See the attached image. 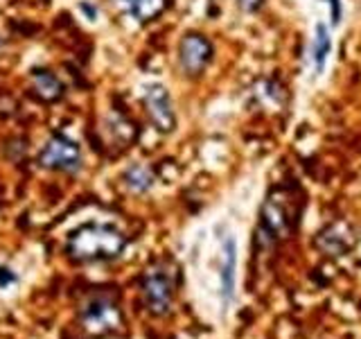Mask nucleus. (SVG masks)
Wrapping results in <instances>:
<instances>
[{"instance_id":"obj_12","label":"nucleus","mask_w":361,"mask_h":339,"mask_svg":"<svg viewBox=\"0 0 361 339\" xmlns=\"http://www.w3.org/2000/svg\"><path fill=\"white\" fill-rule=\"evenodd\" d=\"M16 280V276L11 274L9 269H3L0 267V285H7V282H14Z\"/></svg>"},{"instance_id":"obj_10","label":"nucleus","mask_w":361,"mask_h":339,"mask_svg":"<svg viewBox=\"0 0 361 339\" xmlns=\"http://www.w3.org/2000/svg\"><path fill=\"white\" fill-rule=\"evenodd\" d=\"M124 181H127V186L131 188V190H135V192H142V190H147V188H152V184H154V177H152V172L147 167H142V165H133L127 174H124Z\"/></svg>"},{"instance_id":"obj_13","label":"nucleus","mask_w":361,"mask_h":339,"mask_svg":"<svg viewBox=\"0 0 361 339\" xmlns=\"http://www.w3.org/2000/svg\"><path fill=\"white\" fill-rule=\"evenodd\" d=\"M330 5L334 9V20H336V16H338V0H330Z\"/></svg>"},{"instance_id":"obj_9","label":"nucleus","mask_w":361,"mask_h":339,"mask_svg":"<svg viewBox=\"0 0 361 339\" xmlns=\"http://www.w3.org/2000/svg\"><path fill=\"white\" fill-rule=\"evenodd\" d=\"M84 319L90 323L88 328H97L99 331V323H104V328H113V323L118 321V314L116 308L106 301H93L88 303V308L84 312Z\"/></svg>"},{"instance_id":"obj_5","label":"nucleus","mask_w":361,"mask_h":339,"mask_svg":"<svg viewBox=\"0 0 361 339\" xmlns=\"http://www.w3.org/2000/svg\"><path fill=\"white\" fill-rule=\"evenodd\" d=\"M145 109H147V116H149L152 124L158 131L169 133L176 127V111H174L172 97H169L165 86L154 84V86L147 88Z\"/></svg>"},{"instance_id":"obj_4","label":"nucleus","mask_w":361,"mask_h":339,"mask_svg":"<svg viewBox=\"0 0 361 339\" xmlns=\"http://www.w3.org/2000/svg\"><path fill=\"white\" fill-rule=\"evenodd\" d=\"M178 61L190 77L201 75L212 61V43L203 34H185L178 43Z\"/></svg>"},{"instance_id":"obj_8","label":"nucleus","mask_w":361,"mask_h":339,"mask_svg":"<svg viewBox=\"0 0 361 339\" xmlns=\"http://www.w3.org/2000/svg\"><path fill=\"white\" fill-rule=\"evenodd\" d=\"M32 86H34V93H37L43 102H56L63 95L61 82L50 71H43V68L32 71Z\"/></svg>"},{"instance_id":"obj_6","label":"nucleus","mask_w":361,"mask_h":339,"mask_svg":"<svg viewBox=\"0 0 361 339\" xmlns=\"http://www.w3.org/2000/svg\"><path fill=\"white\" fill-rule=\"evenodd\" d=\"M113 3L138 23H149L167 9V0H113Z\"/></svg>"},{"instance_id":"obj_1","label":"nucleus","mask_w":361,"mask_h":339,"mask_svg":"<svg viewBox=\"0 0 361 339\" xmlns=\"http://www.w3.org/2000/svg\"><path fill=\"white\" fill-rule=\"evenodd\" d=\"M127 237L111 224H84L68 235V256L75 260H111L124 251Z\"/></svg>"},{"instance_id":"obj_2","label":"nucleus","mask_w":361,"mask_h":339,"mask_svg":"<svg viewBox=\"0 0 361 339\" xmlns=\"http://www.w3.org/2000/svg\"><path fill=\"white\" fill-rule=\"evenodd\" d=\"M39 163L45 170H59V172H77L82 165V152L79 145L63 133H54L41 150Z\"/></svg>"},{"instance_id":"obj_7","label":"nucleus","mask_w":361,"mask_h":339,"mask_svg":"<svg viewBox=\"0 0 361 339\" xmlns=\"http://www.w3.org/2000/svg\"><path fill=\"white\" fill-rule=\"evenodd\" d=\"M224 263H221V294L224 301H231L235 290V267H237V246L233 237L224 240Z\"/></svg>"},{"instance_id":"obj_3","label":"nucleus","mask_w":361,"mask_h":339,"mask_svg":"<svg viewBox=\"0 0 361 339\" xmlns=\"http://www.w3.org/2000/svg\"><path fill=\"white\" fill-rule=\"evenodd\" d=\"M145 301L147 308L154 314H165L169 310L174 299V276L172 269H167L163 265H156L154 269L147 271L145 282H142Z\"/></svg>"},{"instance_id":"obj_11","label":"nucleus","mask_w":361,"mask_h":339,"mask_svg":"<svg viewBox=\"0 0 361 339\" xmlns=\"http://www.w3.org/2000/svg\"><path fill=\"white\" fill-rule=\"evenodd\" d=\"M327 52H330V34H327L325 25H319V28H316V48H314L316 71H323V64L327 59Z\"/></svg>"}]
</instances>
